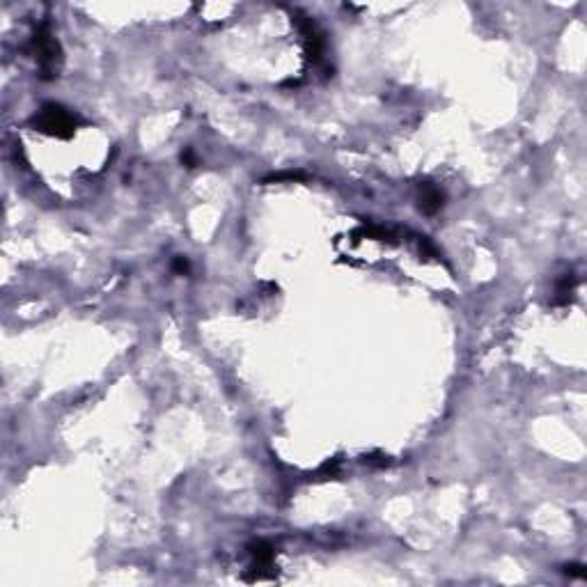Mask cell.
Wrapping results in <instances>:
<instances>
[{"instance_id": "cell-1", "label": "cell", "mask_w": 587, "mask_h": 587, "mask_svg": "<svg viewBox=\"0 0 587 587\" xmlns=\"http://www.w3.org/2000/svg\"><path fill=\"white\" fill-rule=\"evenodd\" d=\"M32 53L37 58V67H39V76L44 80H51L58 76L62 67V48L60 41L55 39V35L51 32L48 21L37 28L35 37H32Z\"/></svg>"}, {"instance_id": "cell-2", "label": "cell", "mask_w": 587, "mask_h": 587, "mask_svg": "<svg viewBox=\"0 0 587 587\" xmlns=\"http://www.w3.org/2000/svg\"><path fill=\"white\" fill-rule=\"evenodd\" d=\"M35 126L55 138H71L76 131V117L60 104H46L35 117Z\"/></svg>"}, {"instance_id": "cell-3", "label": "cell", "mask_w": 587, "mask_h": 587, "mask_svg": "<svg viewBox=\"0 0 587 587\" xmlns=\"http://www.w3.org/2000/svg\"><path fill=\"white\" fill-rule=\"evenodd\" d=\"M445 204V193L441 188H438L436 184H431V181H422V184L418 186V207L422 214H436V211H441V207Z\"/></svg>"}, {"instance_id": "cell-4", "label": "cell", "mask_w": 587, "mask_h": 587, "mask_svg": "<svg viewBox=\"0 0 587 587\" xmlns=\"http://www.w3.org/2000/svg\"><path fill=\"white\" fill-rule=\"evenodd\" d=\"M578 287V278L569 271L555 284V296H553V305H569L573 301V291Z\"/></svg>"}, {"instance_id": "cell-5", "label": "cell", "mask_w": 587, "mask_h": 587, "mask_svg": "<svg viewBox=\"0 0 587 587\" xmlns=\"http://www.w3.org/2000/svg\"><path fill=\"white\" fill-rule=\"evenodd\" d=\"M299 179H305L303 172H278V174H271V177H266V179H264V184H271V181H299Z\"/></svg>"}, {"instance_id": "cell-6", "label": "cell", "mask_w": 587, "mask_h": 587, "mask_svg": "<svg viewBox=\"0 0 587 587\" xmlns=\"http://www.w3.org/2000/svg\"><path fill=\"white\" fill-rule=\"evenodd\" d=\"M172 269L177 271L179 275H188V273H190V262H188L186 257H181V255H179V257H174V259H172Z\"/></svg>"}, {"instance_id": "cell-7", "label": "cell", "mask_w": 587, "mask_h": 587, "mask_svg": "<svg viewBox=\"0 0 587 587\" xmlns=\"http://www.w3.org/2000/svg\"><path fill=\"white\" fill-rule=\"evenodd\" d=\"M179 159H181V163H184L186 168H195V165H198V156L193 154V150H190V147H186V150L181 152Z\"/></svg>"}, {"instance_id": "cell-8", "label": "cell", "mask_w": 587, "mask_h": 587, "mask_svg": "<svg viewBox=\"0 0 587 587\" xmlns=\"http://www.w3.org/2000/svg\"><path fill=\"white\" fill-rule=\"evenodd\" d=\"M582 569H585L582 564H567V567H564V573H567L569 578H582V576H585Z\"/></svg>"}, {"instance_id": "cell-9", "label": "cell", "mask_w": 587, "mask_h": 587, "mask_svg": "<svg viewBox=\"0 0 587 587\" xmlns=\"http://www.w3.org/2000/svg\"><path fill=\"white\" fill-rule=\"evenodd\" d=\"M365 461H367L369 466H378V468H383V466H388V463H390L388 457H376V459H374V457H365Z\"/></svg>"}]
</instances>
